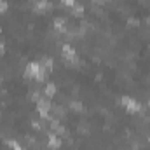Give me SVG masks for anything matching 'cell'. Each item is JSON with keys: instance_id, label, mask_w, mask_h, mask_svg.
Returning <instances> with one entry per match:
<instances>
[{"instance_id": "cell-1", "label": "cell", "mask_w": 150, "mask_h": 150, "mask_svg": "<svg viewBox=\"0 0 150 150\" xmlns=\"http://www.w3.org/2000/svg\"><path fill=\"white\" fill-rule=\"evenodd\" d=\"M45 75H47V70L37 61H30L26 65V68H25V77L26 79H35L38 82H44Z\"/></svg>"}, {"instance_id": "cell-2", "label": "cell", "mask_w": 150, "mask_h": 150, "mask_svg": "<svg viewBox=\"0 0 150 150\" xmlns=\"http://www.w3.org/2000/svg\"><path fill=\"white\" fill-rule=\"evenodd\" d=\"M51 108H52V105H51V101L47 98H38L37 100V110L44 120H51L52 119L51 117Z\"/></svg>"}, {"instance_id": "cell-3", "label": "cell", "mask_w": 150, "mask_h": 150, "mask_svg": "<svg viewBox=\"0 0 150 150\" xmlns=\"http://www.w3.org/2000/svg\"><path fill=\"white\" fill-rule=\"evenodd\" d=\"M120 105H122L129 113H138L142 110V105H140L134 98H131V96H122V98H120Z\"/></svg>"}, {"instance_id": "cell-4", "label": "cell", "mask_w": 150, "mask_h": 150, "mask_svg": "<svg viewBox=\"0 0 150 150\" xmlns=\"http://www.w3.org/2000/svg\"><path fill=\"white\" fill-rule=\"evenodd\" d=\"M61 54H63V58H65L67 61H70V63L77 61V52H75V49L70 44H63V45H61Z\"/></svg>"}, {"instance_id": "cell-5", "label": "cell", "mask_w": 150, "mask_h": 150, "mask_svg": "<svg viewBox=\"0 0 150 150\" xmlns=\"http://www.w3.org/2000/svg\"><path fill=\"white\" fill-rule=\"evenodd\" d=\"M47 147L52 149V150H58L61 147V138L56 136L54 133H49V134H47Z\"/></svg>"}, {"instance_id": "cell-6", "label": "cell", "mask_w": 150, "mask_h": 150, "mask_svg": "<svg viewBox=\"0 0 150 150\" xmlns=\"http://www.w3.org/2000/svg\"><path fill=\"white\" fill-rule=\"evenodd\" d=\"M33 9H35V12L42 14V12H47L51 9V4H49V0H38V2H35Z\"/></svg>"}, {"instance_id": "cell-7", "label": "cell", "mask_w": 150, "mask_h": 150, "mask_svg": "<svg viewBox=\"0 0 150 150\" xmlns=\"http://www.w3.org/2000/svg\"><path fill=\"white\" fill-rule=\"evenodd\" d=\"M49 122H51V131H52L54 134H65V127L59 124L58 119H51Z\"/></svg>"}, {"instance_id": "cell-8", "label": "cell", "mask_w": 150, "mask_h": 150, "mask_svg": "<svg viewBox=\"0 0 150 150\" xmlns=\"http://www.w3.org/2000/svg\"><path fill=\"white\" fill-rule=\"evenodd\" d=\"M65 26H67V19H65V18H56V19H54V28H56L59 33H67V28H65Z\"/></svg>"}, {"instance_id": "cell-9", "label": "cell", "mask_w": 150, "mask_h": 150, "mask_svg": "<svg viewBox=\"0 0 150 150\" xmlns=\"http://www.w3.org/2000/svg\"><path fill=\"white\" fill-rule=\"evenodd\" d=\"M54 94H56V86L51 84V82L45 84V86H44V96H45V98H52Z\"/></svg>"}, {"instance_id": "cell-10", "label": "cell", "mask_w": 150, "mask_h": 150, "mask_svg": "<svg viewBox=\"0 0 150 150\" xmlns=\"http://www.w3.org/2000/svg\"><path fill=\"white\" fill-rule=\"evenodd\" d=\"M70 11H72V16H75V18H82L86 9H84V5H80V4H75Z\"/></svg>"}, {"instance_id": "cell-11", "label": "cell", "mask_w": 150, "mask_h": 150, "mask_svg": "<svg viewBox=\"0 0 150 150\" xmlns=\"http://www.w3.org/2000/svg\"><path fill=\"white\" fill-rule=\"evenodd\" d=\"M68 107H70V110H72V112H82V110H84V105H82V103H80V101H70V105H68Z\"/></svg>"}, {"instance_id": "cell-12", "label": "cell", "mask_w": 150, "mask_h": 150, "mask_svg": "<svg viewBox=\"0 0 150 150\" xmlns=\"http://www.w3.org/2000/svg\"><path fill=\"white\" fill-rule=\"evenodd\" d=\"M51 112L54 113V115H56V117H65V108H63V107H61V105H54V107H52V108H51Z\"/></svg>"}, {"instance_id": "cell-13", "label": "cell", "mask_w": 150, "mask_h": 150, "mask_svg": "<svg viewBox=\"0 0 150 150\" xmlns=\"http://www.w3.org/2000/svg\"><path fill=\"white\" fill-rule=\"evenodd\" d=\"M42 61H44V63H42V67H44V68H45L47 72H51V70H52V67H54L52 59H51V58H44Z\"/></svg>"}, {"instance_id": "cell-14", "label": "cell", "mask_w": 150, "mask_h": 150, "mask_svg": "<svg viewBox=\"0 0 150 150\" xmlns=\"http://www.w3.org/2000/svg\"><path fill=\"white\" fill-rule=\"evenodd\" d=\"M61 4L65 5V7H68V9H72L75 4H77V0H61Z\"/></svg>"}, {"instance_id": "cell-15", "label": "cell", "mask_w": 150, "mask_h": 150, "mask_svg": "<svg viewBox=\"0 0 150 150\" xmlns=\"http://www.w3.org/2000/svg\"><path fill=\"white\" fill-rule=\"evenodd\" d=\"M79 131H80V133H87V131H89V126H87L86 122H80V124H79Z\"/></svg>"}, {"instance_id": "cell-16", "label": "cell", "mask_w": 150, "mask_h": 150, "mask_svg": "<svg viewBox=\"0 0 150 150\" xmlns=\"http://www.w3.org/2000/svg\"><path fill=\"white\" fill-rule=\"evenodd\" d=\"M7 11V2L5 0H0V14H4Z\"/></svg>"}, {"instance_id": "cell-17", "label": "cell", "mask_w": 150, "mask_h": 150, "mask_svg": "<svg viewBox=\"0 0 150 150\" xmlns=\"http://www.w3.org/2000/svg\"><path fill=\"white\" fill-rule=\"evenodd\" d=\"M4 52H5V45H4V44H2V42H0V56H2V54H4Z\"/></svg>"}, {"instance_id": "cell-18", "label": "cell", "mask_w": 150, "mask_h": 150, "mask_svg": "<svg viewBox=\"0 0 150 150\" xmlns=\"http://www.w3.org/2000/svg\"><path fill=\"white\" fill-rule=\"evenodd\" d=\"M12 150H25V149H21L19 145H16V147H14V149H12Z\"/></svg>"}, {"instance_id": "cell-19", "label": "cell", "mask_w": 150, "mask_h": 150, "mask_svg": "<svg viewBox=\"0 0 150 150\" xmlns=\"http://www.w3.org/2000/svg\"><path fill=\"white\" fill-rule=\"evenodd\" d=\"M149 107H150V100H149Z\"/></svg>"}, {"instance_id": "cell-20", "label": "cell", "mask_w": 150, "mask_h": 150, "mask_svg": "<svg viewBox=\"0 0 150 150\" xmlns=\"http://www.w3.org/2000/svg\"><path fill=\"white\" fill-rule=\"evenodd\" d=\"M0 82H2V77H0Z\"/></svg>"}, {"instance_id": "cell-21", "label": "cell", "mask_w": 150, "mask_h": 150, "mask_svg": "<svg viewBox=\"0 0 150 150\" xmlns=\"http://www.w3.org/2000/svg\"><path fill=\"white\" fill-rule=\"evenodd\" d=\"M0 35H2V30H0Z\"/></svg>"}]
</instances>
